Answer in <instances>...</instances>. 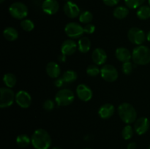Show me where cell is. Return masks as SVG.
I'll return each mask as SVG.
<instances>
[{
	"label": "cell",
	"instance_id": "6da1fadb",
	"mask_svg": "<svg viewBox=\"0 0 150 149\" xmlns=\"http://www.w3.org/2000/svg\"><path fill=\"white\" fill-rule=\"evenodd\" d=\"M32 145L35 149H48L52 140L49 133L43 129H38L31 136Z\"/></svg>",
	"mask_w": 150,
	"mask_h": 149
},
{
	"label": "cell",
	"instance_id": "7a4b0ae2",
	"mask_svg": "<svg viewBox=\"0 0 150 149\" xmlns=\"http://www.w3.org/2000/svg\"><path fill=\"white\" fill-rule=\"evenodd\" d=\"M117 110L120 118L126 124H131L136 121L137 112L131 104L123 102L119 105Z\"/></svg>",
	"mask_w": 150,
	"mask_h": 149
},
{
	"label": "cell",
	"instance_id": "3957f363",
	"mask_svg": "<svg viewBox=\"0 0 150 149\" xmlns=\"http://www.w3.org/2000/svg\"><path fill=\"white\" fill-rule=\"evenodd\" d=\"M132 60L137 65H146L150 63V49L145 45H137L132 52Z\"/></svg>",
	"mask_w": 150,
	"mask_h": 149
},
{
	"label": "cell",
	"instance_id": "277c9868",
	"mask_svg": "<svg viewBox=\"0 0 150 149\" xmlns=\"http://www.w3.org/2000/svg\"><path fill=\"white\" fill-rule=\"evenodd\" d=\"M75 99V94L70 89H62L56 93L54 101L59 107H65L71 105Z\"/></svg>",
	"mask_w": 150,
	"mask_h": 149
},
{
	"label": "cell",
	"instance_id": "5b68a950",
	"mask_svg": "<svg viewBox=\"0 0 150 149\" xmlns=\"http://www.w3.org/2000/svg\"><path fill=\"white\" fill-rule=\"evenodd\" d=\"M9 13L10 15L17 20H23L28 15L29 10L24 3L16 1L9 7Z\"/></svg>",
	"mask_w": 150,
	"mask_h": 149
},
{
	"label": "cell",
	"instance_id": "8992f818",
	"mask_svg": "<svg viewBox=\"0 0 150 149\" xmlns=\"http://www.w3.org/2000/svg\"><path fill=\"white\" fill-rule=\"evenodd\" d=\"M14 102H16V93L12 89L1 87L0 89V108H9Z\"/></svg>",
	"mask_w": 150,
	"mask_h": 149
},
{
	"label": "cell",
	"instance_id": "52a82bcc",
	"mask_svg": "<svg viewBox=\"0 0 150 149\" xmlns=\"http://www.w3.org/2000/svg\"><path fill=\"white\" fill-rule=\"evenodd\" d=\"M127 38L131 43L136 45H142L146 39L144 31L138 27H132L127 32Z\"/></svg>",
	"mask_w": 150,
	"mask_h": 149
},
{
	"label": "cell",
	"instance_id": "ba28073f",
	"mask_svg": "<svg viewBox=\"0 0 150 149\" xmlns=\"http://www.w3.org/2000/svg\"><path fill=\"white\" fill-rule=\"evenodd\" d=\"M64 32L70 39H80L82 37L84 30L81 24L76 22H70L64 27Z\"/></svg>",
	"mask_w": 150,
	"mask_h": 149
},
{
	"label": "cell",
	"instance_id": "9c48e42d",
	"mask_svg": "<svg viewBox=\"0 0 150 149\" xmlns=\"http://www.w3.org/2000/svg\"><path fill=\"white\" fill-rule=\"evenodd\" d=\"M101 77L108 83L116 81L119 77L118 71L114 66L109 64H105L100 69Z\"/></svg>",
	"mask_w": 150,
	"mask_h": 149
},
{
	"label": "cell",
	"instance_id": "30bf717a",
	"mask_svg": "<svg viewBox=\"0 0 150 149\" xmlns=\"http://www.w3.org/2000/svg\"><path fill=\"white\" fill-rule=\"evenodd\" d=\"M76 95L80 100L83 102H89L92 99L93 92L92 89L85 83H81L76 87Z\"/></svg>",
	"mask_w": 150,
	"mask_h": 149
},
{
	"label": "cell",
	"instance_id": "8fae6325",
	"mask_svg": "<svg viewBox=\"0 0 150 149\" xmlns=\"http://www.w3.org/2000/svg\"><path fill=\"white\" fill-rule=\"evenodd\" d=\"M32 96L26 91L20 90L16 93V102L20 108L26 109L32 104Z\"/></svg>",
	"mask_w": 150,
	"mask_h": 149
},
{
	"label": "cell",
	"instance_id": "7c38bea8",
	"mask_svg": "<svg viewBox=\"0 0 150 149\" xmlns=\"http://www.w3.org/2000/svg\"><path fill=\"white\" fill-rule=\"evenodd\" d=\"M63 10L65 15L69 18H76L81 14V10L78 4L72 1H68L64 4Z\"/></svg>",
	"mask_w": 150,
	"mask_h": 149
},
{
	"label": "cell",
	"instance_id": "4fadbf2b",
	"mask_svg": "<svg viewBox=\"0 0 150 149\" xmlns=\"http://www.w3.org/2000/svg\"><path fill=\"white\" fill-rule=\"evenodd\" d=\"M150 123L146 117H141L136 119L134 123L135 132L139 135H143L148 131L149 129Z\"/></svg>",
	"mask_w": 150,
	"mask_h": 149
},
{
	"label": "cell",
	"instance_id": "5bb4252c",
	"mask_svg": "<svg viewBox=\"0 0 150 149\" xmlns=\"http://www.w3.org/2000/svg\"><path fill=\"white\" fill-rule=\"evenodd\" d=\"M41 9L45 14L52 15L59 11V4L57 0H44L41 5Z\"/></svg>",
	"mask_w": 150,
	"mask_h": 149
},
{
	"label": "cell",
	"instance_id": "9a60e30c",
	"mask_svg": "<svg viewBox=\"0 0 150 149\" xmlns=\"http://www.w3.org/2000/svg\"><path fill=\"white\" fill-rule=\"evenodd\" d=\"M92 59L98 66L104 65L107 61V53L103 48H97L92 51Z\"/></svg>",
	"mask_w": 150,
	"mask_h": 149
},
{
	"label": "cell",
	"instance_id": "2e32d148",
	"mask_svg": "<svg viewBox=\"0 0 150 149\" xmlns=\"http://www.w3.org/2000/svg\"><path fill=\"white\" fill-rule=\"evenodd\" d=\"M77 49L78 43L73 39H66L61 45V53L65 56L73 55Z\"/></svg>",
	"mask_w": 150,
	"mask_h": 149
},
{
	"label": "cell",
	"instance_id": "e0dca14e",
	"mask_svg": "<svg viewBox=\"0 0 150 149\" xmlns=\"http://www.w3.org/2000/svg\"><path fill=\"white\" fill-rule=\"evenodd\" d=\"M115 107L110 103L103 104L98 110V115L102 119H108L114 115Z\"/></svg>",
	"mask_w": 150,
	"mask_h": 149
},
{
	"label": "cell",
	"instance_id": "ac0fdd59",
	"mask_svg": "<svg viewBox=\"0 0 150 149\" xmlns=\"http://www.w3.org/2000/svg\"><path fill=\"white\" fill-rule=\"evenodd\" d=\"M45 71H46L47 74L52 79L57 78L59 77L60 74H61L60 66L59 65L58 63L55 62V61L48 62L45 67Z\"/></svg>",
	"mask_w": 150,
	"mask_h": 149
},
{
	"label": "cell",
	"instance_id": "d6986e66",
	"mask_svg": "<svg viewBox=\"0 0 150 149\" xmlns=\"http://www.w3.org/2000/svg\"><path fill=\"white\" fill-rule=\"evenodd\" d=\"M115 56L118 61L125 63L132 59V53L127 48L120 47L115 51Z\"/></svg>",
	"mask_w": 150,
	"mask_h": 149
},
{
	"label": "cell",
	"instance_id": "ffe728a7",
	"mask_svg": "<svg viewBox=\"0 0 150 149\" xmlns=\"http://www.w3.org/2000/svg\"><path fill=\"white\" fill-rule=\"evenodd\" d=\"M3 37L6 40L13 42V41H16L18 37V32L16 28L8 26V27H6L3 31Z\"/></svg>",
	"mask_w": 150,
	"mask_h": 149
},
{
	"label": "cell",
	"instance_id": "44dd1931",
	"mask_svg": "<svg viewBox=\"0 0 150 149\" xmlns=\"http://www.w3.org/2000/svg\"><path fill=\"white\" fill-rule=\"evenodd\" d=\"M91 48V41L87 37H82L78 41V50L82 53H86Z\"/></svg>",
	"mask_w": 150,
	"mask_h": 149
},
{
	"label": "cell",
	"instance_id": "7402d4cb",
	"mask_svg": "<svg viewBox=\"0 0 150 149\" xmlns=\"http://www.w3.org/2000/svg\"><path fill=\"white\" fill-rule=\"evenodd\" d=\"M129 14V8L125 6H118L113 11V15L115 18L122 20Z\"/></svg>",
	"mask_w": 150,
	"mask_h": 149
},
{
	"label": "cell",
	"instance_id": "603a6c76",
	"mask_svg": "<svg viewBox=\"0 0 150 149\" xmlns=\"http://www.w3.org/2000/svg\"><path fill=\"white\" fill-rule=\"evenodd\" d=\"M16 144L18 147L21 148H27L30 144H32V140H31V137H29L27 134H19L17 137H16Z\"/></svg>",
	"mask_w": 150,
	"mask_h": 149
},
{
	"label": "cell",
	"instance_id": "cb8c5ba5",
	"mask_svg": "<svg viewBox=\"0 0 150 149\" xmlns=\"http://www.w3.org/2000/svg\"><path fill=\"white\" fill-rule=\"evenodd\" d=\"M2 80L5 87L10 88V89L15 87L16 83H17V78H16V75L10 72L4 74L3 76Z\"/></svg>",
	"mask_w": 150,
	"mask_h": 149
},
{
	"label": "cell",
	"instance_id": "d4e9b609",
	"mask_svg": "<svg viewBox=\"0 0 150 149\" xmlns=\"http://www.w3.org/2000/svg\"><path fill=\"white\" fill-rule=\"evenodd\" d=\"M136 15L140 20H147L150 18V7L149 5H142L137 9Z\"/></svg>",
	"mask_w": 150,
	"mask_h": 149
},
{
	"label": "cell",
	"instance_id": "484cf974",
	"mask_svg": "<svg viewBox=\"0 0 150 149\" xmlns=\"http://www.w3.org/2000/svg\"><path fill=\"white\" fill-rule=\"evenodd\" d=\"M65 83H73L78 78V74L76 71L72 70H66L62 75Z\"/></svg>",
	"mask_w": 150,
	"mask_h": 149
},
{
	"label": "cell",
	"instance_id": "4316f807",
	"mask_svg": "<svg viewBox=\"0 0 150 149\" xmlns=\"http://www.w3.org/2000/svg\"><path fill=\"white\" fill-rule=\"evenodd\" d=\"M79 17V21L81 23H84V24H88L92 22L93 20V15L91 12L86 10V11H83L81 13Z\"/></svg>",
	"mask_w": 150,
	"mask_h": 149
},
{
	"label": "cell",
	"instance_id": "83f0119b",
	"mask_svg": "<svg viewBox=\"0 0 150 149\" xmlns=\"http://www.w3.org/2000/svg\"><path fill=\"white\" fill-rule=\"evenodd\" d=\"M134 128L131 127L130 124H127L122 131V135L123 139H125V140H128L131 139L133 137V134H134Z\"/></svg>",
	"mask_w": 150,
	"mask_h": 149
},
{
	"label": "cell",
	"instance_id": "f1b7e54d",
	"mask_svg": "<svg viewBox=\"0 0 150 149\" xmlns=\"http://www.w3.org/2000/svg\"><path fill=\"white\" fill-rule=\"evenodd\" d=\"M20 26L23 30L25 32H32L35 29V23L30 19H23L21 21Z\"/></svg>",
	"mask_w": 150,
	"mask_h": 149
},
{
	"label": "cell",
	"instance_id": "f546056e",
	"mask_svg": "<svg viewBox=\"0 0 150 149\" xmlns=\"http://www.w3.org/2000/svg\"><path fill=\"white\" fill-rule=\"evenodd\" d=\"M145 0H125L126 7L131 10H135L143 5Z\"/></svg>",
	"mask_w": 150,
	"mask_h": 149
},
{
	"label": "cell",
	"instance_id": "4dcf8cb0",
	"mask_svg": "<svg viewBox=\"0 0 150 149\" xmlns=\"http://www.w3.org/2000/svg\"><path fill=\"white\" fill-rule=\"evenodd\" d=\"M86 74L90 77H96L100 74V70L97 64H90L86 67Z\"/></svg>",
	"mask_w": 150,
	"mask_h": 149
},
{
	"label": "cell",
	"instance_id": "1f68e13d",
	"mask_svg": "<svg viewBox=\"0 0 150 149\" xmlns=\"http://www.w3.org/2000/svg\"><path fill=\"white\" fill-rule=\"evenodd\" d=\"M122 72L126 75H129L133 72V64L130 61H127V62L122 63Z\"/></svg>",
	"mask_w": 150,
	"mask_h": 149
},
{
	"label": "cell",
	"instance_id": "d6a6232c",
	"mask_svg": "<svg viewBox=\"0 0 150 149\" xmlns=\"http://www.w3.org/2000/svg\"><path fill=\"white\" fill-rule=\"evenodd\" d=\"M55 105V101L52 100L51 99H48L43 102V104H42V108H43V109L45 111H48L49 112V111H52L54 109Z\"/></svg>",
	"mask_w": 150,
	"mask_h": 149
},
{
	"label": "cell",
	"instance_id": "836d02e7",
	"mask_svg": "<svg viewBox=\"0 0 150 149\" xmlns=\"http://www.w3.org/2000/svg\"><path fill=\"white\" fill-rule=\"evenodd\" d=\"M83 30H84V33L88 34H92L95 32V26L91 23H88L83 27Z\"/></svg>",
	"mask_w": 150,
	"mask_h": 149
},
{
	"label": "cell",
	"instance_id": "e575fe53",
	"mask_svg": "<svg viewBox=\"0 0 150 149\" xmlns=\"http://www.w3.org/2000/svg\"><path fill=\"white\" fill-rule=\"evenodd\" d=\"M54 84L57 88H62L64 86V84H65V82L64 81L62 77H59L55 79V80L54 81Z\"/></svg>",
	"mask_w": 150,
	"mask_h": 149
},
{
	"label": "cell",
	"instance_id": "d590c367",
	"mask_svg": "<svg viewBox=\"0 0 150 149\" xmlns=\"http://www.w3.org/2000/svg\"><path fill=\"white\" fill-rule=\"evenodd\" d=\"M120 1V0H103L104 4L108 7H114V6L117 5Z\"/></svg>",
	"mask_w": 150,
	"mask_h": 149
},
{
	"label": "cell",
	"instance_id": "8d00e7d4",
	"mask_svg": "<svg viewBox=\"0 0 150 149\" xmlns=\"http://www.w3.org/2000/svg\"><path fill=\"white\" fill-rule=\"evenodd\" d=\"M66 56H67L64 55V54H62V53H61V55L58 56L57 60H58L59 62L63 63V62H64V61H66Z\"/></svg>",
	"mask_w": 150,
	"mask_h": 149
},
{
	"label": "cell",
	"instance_id": "74e56055",
	"mask_svg": "<svg viewBox=\"0 0 150 149\" xmlns=\"http://www.w3.org/2000/svg\"><path fill=\"white\" fill-rule=\"evenodd\" d=\"M127 149H136V143L134 142L130 143L127 145Z\"/></svg>",
	"mask_w": 150,
	"mask_h": 149
},
{
	"label": "cell",
	"instance_id": "f35d334b",
	"mask_svg": "<svg viewBox=\"0 0 150 149\" xmlns=\"http://www.w3.org/2000/svg\"><path fill=\"white\" fill-rule=\"evenodd\" d=\"M146 40H147L148 42H150V31L146 34Z\"/></svg>",
	"mask_w": 150,
	"mask_h": 149
},
{
	"label": "cell",
	"instance_id": "ab89813d",
	"mask_svg": "<svg viewBox=\"0 0 150 149\" xmlns=\"http://www.w3.org/2000/svg\"><path fill=\"white\" fill-rule=\"evenodd\" d=\"M51 149H62V148L60 147H58V146H55V147H53Z\"/></svg>",
	"mask_w": 150,
	"mask_h": 149
},
{
	"label": "cell",
	"instance_id": "60d3db41",
	"mask_svg": "<svg viewBox=\"0 0 150 149\" xmlns=\"http://www.w3.org/2000/svg\"><path fill=\"white\" fill-rule=\"evenodd\" d=\"M4 0H0V2L3 3V2H4Z\"/></svg>",
	"mask_w": 150,
	"mask_h": 149
},
{
	"label": "cell",
	"instance_id": "b9f144b4",
	"mask_svg": "<svg viewBox=\"0 0 150 149\" xmlns=\"http://www.w3.org/2000/svg\"><path fill=\"white\" fill-rule=\"evenodd\" d=\"M148 3H149V6L150 7V0H148Z\"/></svg>",
	"mask_w": 150,
	"mask_h": 149
},
{
	"label": "cell",
	"instance_id": "7bdbcfd3",
	"mask_svg": "<svg viewBox=\"0 0 150 149\" xmlns=\"http://www.w3.org/2000/svg\"><path fill=\"white\" fill-rule=\"evenodd\" d=\"M83 149H92V148H85Z\"/></svg>",
	"mask_w": 150,
	"mask_h": 149
},
{
	"label": "cell",
	"instance_id": "ee69618b",
	"mask_svg": "<svg viewBox=\"0 0 150 149\" xmlns=\"http://www.w3.org/2000/svg\"><path fill=\"white\" fill-rule=\"evenodd\" d=\"M65 1H72V0H65Z\"/></svg>",
	"mask_w": 150,
	"mask_h": 149
},
{
	"label": "cell",
	"instance_id": "f6af8a7d",
	"mask_svg": "<svg viewBox=\"0 0 150 149\" xmlns=\"http://www.w3.org/2000/svg\"><path fill=\"white\" fill-rule=\"evenodd\" d=\"M148 149H150V145L149 146V148H148Z\"/></svg>",
	"mask_w": 150,
	"mask_h": 149
}]
</instances>
